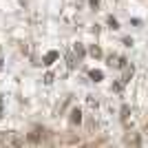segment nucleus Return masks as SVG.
<instances>
[{"label": "nucleus", "instance_id": "obj_8", "mask_svg": "<svg viewBox=\"0 0 148 148\" xmlns=\"http://www.w3.org/2000/svg\"><path fill=\"white\" fill-rule=\"evenodd\" d=\"M106 22H108V27H111V29H119V22H117L115 18H113V16H111L108 20H106Z\"/></svg>", "mask_w": 148, "mask_h": 148}, {"label": "nucleus", "instance_id": "obj_7", "mask_svg": "<svg viewBox=\"0 0 148 148\" xmlns=\"http://www.w3.org/2000/svg\"><path fill=\"white\" fill-rule=\"evenodd\" d=\"M91 56H93V58H102L104 53H102V49H99V47H91Z\"/></svg>", "mask_w": 148, "mask_h": 148}, {"label": "nucleus", "instance_id": "obj_12", "mask_svg": "<svg viewBox=\"0 0 148 148\" xmlns=\"http://www.w3.org/2000/svg\"><path fill=\"white\" fill-rule=\"evenodd\" d=\"M2 115H5V113H2V97H0V119H2Z\"/></svg>", "mask_w": 148, "mask_h": 148}, {"label": "nucleus", "instance_id": "obj_2", "mask_svg": "<svg viewBox=\"0 0 148 148\" xmlns=\"http://www.w3.org/2000/svg\"><path fill=\"white\" fill-rule=\"evenodd\" d=\"M58 58H60V53H58V51H49V53L42 58V64H44V66H51V64H53Z\"/></svg>", "mask_w": 148, "mask_h": 148}, {"label": "nucleus", "instance_id": "obj_9", "mask_svg": "<svg viewBox=\"0 0 148 148\" xmlns=\"http://www.w3.org/2000/svg\"><path fill=\"white\" fill-rule=\"evenodd\" d=\"M44 84H53V73H51V71L44 75Z\"/></svg>", "mask_w": 148, "mask_h": 148}, {"label": "nucleus", "instance_id": "obj_3", "mask_svg": "<svg viewBox=\"0 0 148 148\" xmlns=\"http://www.w3.org/2000/svg\"><path fill=\"white\" fill-rule=\"evenodd\" d=\"M73 56H75V60H77V62H82V60H84V56H86V51H84V47H82L80 42L73 47Z\"/></svg>", "mask_w": 148, "mask_h": 148}, {"label": "nucleus", "instance_id": "obj_1", "mask_svg": "<svg viewBox=\"0 0 148 148\" xmlns=\"http://www.w3.org/2000/svg\"><path fill=\"white\" fill-rule=\"evenodd\" d=\"M42 137H44V128H42V126H36V128L27 135V139H29L31 144H40V142H42Z\"/></svg>", "mask_w": 148, "mask_h": 148}, {"label": "nucleus", "instance_id": "obj_4", "mask_svg": "<svg viewBox=\"0 0 148 148\" xmlns=\"http://www.w3.org/2000/svg\"><path fill=\"white\" fill-rule=\"evenodd\" d=\"M71 124H75V126L82 124V111L80 108H73V111H71Z\"/></svg>", "mask_w": 148, "mask_h": 148}, {"label": "nucleus", "instance_id": "obj_10", "mask_svg": "<svg viewBox=\"0 0 148 148\" xmlns=\"http://www.w3.org/2000/svg\"><path fill=\"white\" fill-rule=\"evenodd\" d=\"M99 2H102V0H88V5H91L93 9H97V7H99Z\"/></svg>", "mask_w": 148, "mask_h": 148}, {"label": "nucleus", "instance_id": "obj_6", "mask_svg": "<svg viewBox=\"0 0 148 148\" xmlns=\"http://www.w3.org/2000/svg\"><path fill=\"white\" fill-rule=\"evenodd\" d=\"M88 77H91L93 82H99L104 75H102V71H91V73H88Z\"/></svg>", "mask_w": 148, "mask_h": 148}, {"label": "nucleus", "instance_id": "obj_5", "mask_svg": "<svg viewBox=\"0 0 148 148\" xmlns=\"http://www.w3.org/2000/svg\"><path fill=\"white\" fill-rule=\"evenodd\" d=\"M130 77H133V66H124V77H122V82H124V84H128V82H130Z\"/></svg>", "mask_w": 148, "mask_h": 148}, {"label": "nucleus", "instance_id": "obj_11", "mask_svg": "<svg viewBox=\"0 0 148 148\" xmlns=\"http://www.w3.org/2000/svg\"><path fill=\"white\" fill-rule=\"evenodd\" d=\"M124 44H126V47H133V38H124Z\"/></svg>", "mask_w": 148, "mask_h": 148}]
</instances>
